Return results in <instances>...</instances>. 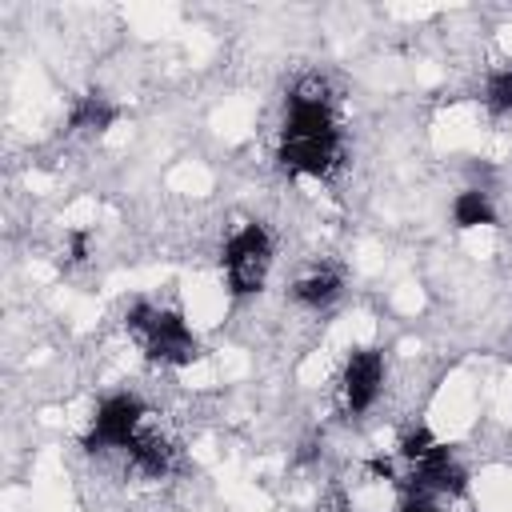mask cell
<instances>
[{
    "label": "cell",
    "mask_w": 512,
    "mask_h": 512,
    "mask_svg": "<svg viewBox=\"0 0 512 512\" xmlns=\"http://www.w3.org/2000/svg\"><path fill=\"white\" fill-rule=\"evenodd\" d=\"M292 292H296L300 304H328V300L340 292V276H336V272H312V276H304Z\"/></svg>",
    "instance_id": "10"
},
{
    "label": "cell",
    "mask_w": 512,
    "mask_h": 512,
    "mask_svg": "<svg viewBox=\"0 0 512 512\" xmlns=\"http://www.w3.org/2000/svg\"><path fill=\"white\" fill-rule=\"evenodd\" d=\"M380 380H384V356L376 348L352 352L348 364H344V404H348V412H364L376 400Z\"/></svg>",
    "instance_id": "5"
},
{
    "label": "cell",
    "mask_w": 512,
    "mask_h": 512,
    "mask_svg": "<svg viewBox=\"0 0 512 512\" xmlns=\"http://www.w3.org/2000/svg\"><path fill=\"white\" fill-rule=\"evenodd\" d=\"M432 448H436V440H432V436H428L424 428H416V432H408V436L400 440V452H404V456H408L412 464H416L420 456H428Z\"/></svg>",
    "instance_id": "12"
},
{
    "label": "cell",
    "mask_w": 512,
    "mask_h": 512,
    "mask_svg": "<svg viewBox=\"0 0 512 512\" xmlns=\"http://www.w3.org/2000/svg\"><path fill=\"white\" fill-rule=\"evenodd\" d=\"M84 244H88V236L76 232V236H72V260H84Z\"/></svg>",
    "instance_id": "14"
},
{
    "label": "cell",
    "mask_w": 512,
    "mask_h": 512,
    "mask_svg": "<svg viewBox=\"0 0 512 512\" xmlns=\"http://www.w3.org/2000/svg\"><path fill=\"white\" fill-rule=\"evenodd\" d=\"M452 216H456L460 228H476V224H492V220H496V212H492V204H488V192H480V188L460 192L456 204H452Z\"/></svg>",
    "instance_id": "8"
},
{
    "label": "cell",
    "mask_w": 512,
    "mask_h": 512,
    "mask_svg": "<svg viewBox=\"0 0 512 512\" xmlns=\"http://www.w3.org/2000/svg\"><path fill=\"white\" fill-rule=\"evenodd\" d=\"M488 104H492V112H508L512 108V72H496L488 80Z\"/></svg>",
    "instance_id": "11"
},
{
    "label": "cell",
    "mask_w": 512,
    "mask_h": 512,
    "mask_svg": "<svg viewBox=\"0 0 512 512\" xmlns=\"http://www.w3.org/2000/svg\"><path fill=\"white\" fill-rule=\"evenodd\" d=\"M400 512H436V508H432L424 496H412V500H404V504H400Z\"/></svg>",
    "instance_id": "13"
},
{
    "label": "cell",
    "mask_w": 512,
    "mask_h": 512,
    "mask_svg": "<svg viewBox=\"0 0 512 512\" xmlns=\"http://www.w3.org/2000/svg\"><path fill=\"white\" fill-rule=\"evenodd\" d=\"M340 156V136H280V164L288 172H308V176H328Z\"/></svg>",
    "instance_id": "4"
},
{
    "label": "cell",
    "mask_w": 512,
    "mask_h": 512,
    "mask_svg": "<svg viewBox=\"0 0 512 512\" xmlns=\"http://www.w3.org/2000/svg\"><path fill=\"white\" fill-rule=\"evenodd\" d=\"M268 260H272V240L260 224H244L228 248H224V272H228V288L236 296H248V292H260L264 284V272H268Z\"/></svg>",
    "instance_id": "2"
},
{
    "label": "cell",
    "mask_w": 512,
    "mask_h": 512,
    "mask_svg": "<svg viewBox=\"0 0 512 512\" xmlns=\"http://www.w3.org/2000/svg\"><path fill=\"white\" fill-rule=\"evenodd\" d=\"M128 448H132V464H136L140 472H148V476H160V472H168V464H172L168 444L156 440V436H136Z\"/></svg>",
    "instance_id": "9"
},
{
    "label": "cell",
    "mask_w": 512,
    "mask_h": 512,
    "mask_svg": "<svg viewBox=\"0 0 512 512\" xmlns=\"http://www.w3.org/2000/svg\"><path fill=\"white\" fill-rule=\"evenodd\" d=\"M116 120V108L104 100V96H80L76 108H72V128H84V132H104L108 124Z\"/></svg>",
    "instance_id": "7"
},
{
    "label": "cell",
    "mask_w": 512,
    "mask_h": 512,
    "mask_svg": "<svg viewBox=\"0 0 512 512\" xmlns=\"http://www.w3.org/2000/svg\"><path fill=\"white\" fill-rule=\"evenodd\" d=\"M128 328L144 340V352L152 360H164V364H188L200 356V344L196 336L188 332L184 316L180 312H168V308H148V304H132L128 312Z\"/></svg>",
    "instance_id": "1"
},
{
    "label": "cell",
    "mask_w": 512,
    "mask_h": 512,
    "mask_svg": "<svg viewBox=\"0 0 512 512\" xmlns=\"http://www.w3.org/2000/svg\"><path fill=\"white\" fill-rule=\"evenodd\" d=\"M140 416H144V404H140L136 396H128V392L108 396V400L96 408V416H92V432H88L84 448H92V452H96V448H128V444L136 440Z\"/></svg>",
    "instance_id": "3"
},
{
    "label": "cell",
    "mask_w": 512,
    "mask_h": 512,
    "mask_svg": "<svg viewBox=\"0 0 512 512\" xmlns=\"http://www.w3.org/2000/svg\"><path fill=\"white\" fill-rule=\"evenodd\" d=\"M416 488L420 492H444V496H460L464 484H468V472L452 460V452L444 444H436L428 456L416 460V472H412Z\"/></svg>",
    "instance_id": "6"
}]
</instances>
